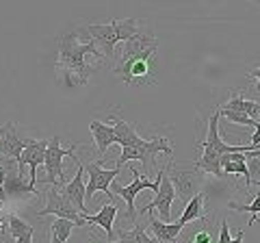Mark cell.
<instances>
[{
    "label": "cell",
    "instance_id": "cell-1",
    "mask_svg": "<svg viewBox=\"0 0 260 243\" xmlns=\"http://www.w3.org/2000/svg\"><path fill=\"white\" fill-rule=\"evenodd\" d=\"M87 54H95L102 59L100 48L89 37V42H80L76 33H65L61 35L59 42V61H56V70L61 72L63 83H68L70 87L85 85L89 76L93 74V68L85 63Z\"/></svg>",
    "mask_w": 260,
    "mask_h": 243
},
{
    "label": "cell",
    "instance_id": "cell-22",
    "mask_svg": "<svg viewBox=\"0 0 260 243\" xmlns=\"http://www.w3.org/2000/svg\"><path fill=\"white\" fill-rule=\"evenodd\" d=\"M7 226H9V237H11V239H18V237H22V234H26L28 230H32V226H30L26 220H22L20 215H15V213L9 215V220H7Z\"/></svg>",
    "mask_w": 260,
    "mask_h": 243
},
{
    "label": "cell",
    "instance_id": "cell-17",
    "mask_svg": "<svg viewBox=\"0 0 260 243\" xmlns=\"http://www.w3.org/2000/svg\"><path fill=\"white\" fill-rule=\"evenodd\" d=\"M111 122H113V131H115V143H119L121 148L124 145H139L143 141V137H139L137 128L130 124V122L121 119V117H113L111 115Z\"/></svg>",
    "mask_w": 260,
    "mask_h": 243
},
{
    "label": "cell",
    "instance_id": "cell-23",
    "mask_svg": "<svg viewBox=\"0 0 260 243\" xmlns=\"http://www.w3.org/2000/svg\"><path fill=\"white\" fill-rule=\"evenodd\" d=\"M74 228H76V224L72 220H63V217H56V220L50 224V232H54L61 241H68Z\"/></svg>",
    "mask_w": 260,
    "mask_h": 243
},
{
    "label": "cell",
    "instance_id": "cell-32",
    "mask_svg": "<svg viewBox=\"0 0 260 243\" xmlns=\"http://www.w3.org/2000/svg\"><path fill=\"white\" fill-rule=\"evenodd\" d=\"M230 243H243V230H239L237 232V239H232Z\"/></svg>",
    "mask_w": 260,
    "mask_h": 243
},
{
    "label": "cell",
    "instance_id": "cell-30",
    "mask_svg": "<svg viewBox=\"0 0 260 243\" xmlns=\"http://www.w3.org/2000/svg\"><path fill=\"white\" fill-rule=\"evenodd\" d=\"M9 200V193H7V189L3 187V185H0V204H3V202H7Z\"/></svg>",
    "mask_w": 260,
    "mask_h": 243
},
{
    "label": "cell",
    "instance_id": "cell-16",
    "mask_svg": "<svg viewBox=\"0 0 260 243\" xmlns=\"http://www.w3.org/2000/svg\"><path fill=\"white\" fill-rule=\"evenodd\" d=\"M89 131H91V135H93V143H95L98 152L104 157L107 150L115 143V131H113V126L104 124V122H100V119H91L89 122Z\"/></svg>",
    "mask_w": 260,
    "mask_h": 243
},
{
    "label": "cell",
    "instance_id": "cell-35",
    "mask_svg": "<svg viewBox=\"0 0 260 243\" xmlns=\"http://www.w3.org/2000/svg\"><path fill=\"white\" fill-rule=\"evenodd\" d=\"M109 243H124V241H121V239H117V241H109Z\"/></svg>",
    "mask_w": 260,
    "mask_h": 243
},
{
    "label": "cell",
    "instance_id": "cell-15",
    "mask_svg": "<svg viewBox=\"0 0 260 243\" xmlns=\"http://www.w3.org/2000/svg\"><path fill=\"white\" fill-rule=\"evenodd\" d=\"M148 222H150V228L154 232V237H156L160 243H176L178 234L184 230L178 222L176 224H169V222L158 220V217L154 215V210H150V213H148Z\"/></svg>",
    "mask_w": 260,
    "mask_h": 243
},
{
    "label": "cell",
    "instance_id": "cell-13",
    "mask_svg": "<svg viewBox=\"0 0 260 243\" xmlns=\"http://www.w3.org/2000/svg\"><path fill=\"white\" fill-rule=\"evenodd\" d=\"M83 176H85V165H80L78 163V172L74 174V178H72L70 183H65L61 185V193L65 198H68L72 204H74L80 213H87V208H85V198H87V185L83 183Z\"/></svg>",
    "mask_w": 260,
    "mask_h": 243
},
{
    "label": "cell",
    "instance_id": "cell-37",
    "mask_svg": "<svg viewBox=\"0 0 260 243\" xmlns=\"http://www.w3.org/2000/svg\"><path fill=\"white\" fill-rule=\"evenodd\" d=\"M247 3H258L260 5V0H247Z\"/></svg>",
    "mask_w": 260,
    "mask_h": 243
},
{
    "label": "cell",
    "instance_id": "cell-36",
    "mask_svg": "<svg viewBox=\"0 0 260 243\" xmlns=\"http://www.w3.org/2000/svg\"><path fill=\"white\" fill-rule=\"evenodd\" d=\"M5 228V224H3V220H0V230H3Z\"/></svg>",
    "mask_w": 260,
    "mask_h": 243
},
{
    "label": "cell",
    "instance_id": "cell-4",
    "mask_svg": "<svg viewBox=\"0 0 260 243\" xmlns=\"http://www.w3.org/2000/svg\"><path fill=\"white\" fill-rule=\"evenodd\" d=\"M160 152H165L167 157H174V148L169 145L167 137H152V139H143L139 145H124L121 155L117 157L115 167L121 169L126 163H130V161H141V165L145 167V172H148V167L154 163V157L160 155Z\"/></svg>",
    "mask_w": 260,
    "mask_h": 243
},
{
    "label": "cell",
    "instance_id": "cell-20",
    "mask_svg": "<svg viewBox=\"0 0 260 243\" xmlns=\"http://www.w3.org/2000/svg\"><path fill=\"white\" fill-rule=\"evenodd\" d=\"M119 239L124 243H160L156 237H150L148 230H145V226L137 222L133 230H124V228H115Z\"/></svg>",
    "mask_w": 260,
    "mask_h": 243
},
{
    "label": "cell",
    "instance_id": "cell-9",
    "mask_svg": "<svg viewBox=\"0 0 260 243\" xmlns=\"http://www.w3.org/2000/svg\"><path fill=\"white\" fill-rule=\"evenodd\" d=\"M46 148H48V139H32L26 148L22 150V155L18 159V172L22 176H24V169H26V165H28V187L32 191V196H39V191H37V167L44 165Z\"/></svg>",
    "mask_w": 260,
    "mask_h": 243
},
{
    "label": "cell",
    "instance_id": "cell-33",
    "mask_svg": "<svg viewBox=\"0 0 260 243\" xmlns=\"http://www.w3.org/2000/svg\"><path fill=\"white\" fill-rule=\"evenodd\" d=\"M50 243H65V241H61L59 237H56L54 232H50Z\"/></svg>",
    "mask_w": 260,
    "mask_h": 243
},
{
    "label": "cell",
    "instance_id": "cell-21",
    "mask_svg": "<svg viewBox=\"0 0 260 243\" xmlns=\"http://www.w3.org/2000/svg\"><path fill=\"white\" fill-rule=\"evenodd\" d=\"M219 117H225L228 122H232V124H243V126H251V128H254V126L258 124V119L249 117L247 113L230 111V109H221V107H219Z\"/></svg>",
    "mask_w": 260,
    "mask_h": 243
},
{
    "label": "cell",
    "instance_id": "cell-18",
    "mask_svg": "<svg viewBox=\"0 0 260 243\" xmlns=\"http://www.w3.org/2000/svg\"><path fill=\"white\" fill-rule=\"evenodd\" d=\"M204 206H206V193L204 191H198L184 204V210H182V215H180V220H178V224H180L182 228H186V224L202 220V217H204Z\"/></svg>",
    "mask_w": 260,
    "mask_h": 243
},
{
    "label": "cell",
    "instance_id": "cell-19",
    "mask_svg": "<svg viewBox=\"0 0 260 243\" xmlns=\"http://www.w3.org/2000/svg\"><path fill=\"white\" fill-rule=\"evenodd\" d=\"M221 109H230V111H241V113H247L249 117H258V113H260V102L256 100H247V98H243L241 94H232L230 98H228L223 104H219Z\"/></svg>",
    "mask_w": 260,
    "mask_h": 243
},
{
    "label": "cell",
    "instance_id": "cell-27",
    "mask_svg": "<svg viewBox=\"0 0 260 243\" xmlns=\"http://www.w3.org/2000/svg\"><path fill=\"white\" fill-rule=\"evenodd\" d=\"M251 150H256V148H260V122L254 126V135H251Z\"/></svg>",
    "mask_w": 260,
    "mask_h": 243
},
{
    "label": "cell",
    "instance_id": "cell-8",
    "mask_svg": "<svg viewBox=\"0 0 260 243\" xmlns=\"http://www.w3.org/2000/svg\"><path fill=\"white\" fill-rule=\"evenodd\" d=\"M160 169H162L160 185H158V189L154 191V200H152V202H145V204H143L141 215H148L150 210H158L160 220H162V222H169V220H172V204H174V200H176L178 196H176V189H174L172 178H169L167 165L160 167Z\"/></svg>",
    "mask_w": 260,
    "mask_h": 243
},
{
    "label": "cell",
    "instance_id": "cell-3",
    "mask_svg": "<svg viewBox=\"0 0 260 243\" xmlns=\"http://www.w3.org/2000/svg\"><path fill=\"white\" fill-rule=\"evenodd\" d=\"M113 72L124 85L148 87L158 80V61L156 56H117Z\"/></svg>",
    "mask_w": 260,
    "mask_h": 243
},
{
    "label": "cell",
    "instance_id": "cell-5",
    "mask_svg": "<svg viewBox=\"0 0 260 243\" xmlns=\"http://www.w3.org/2000/svg\"><path fill=\"white\" fill-rule=\"evenodd\" d=\"M130 174H133V183L128 185V187H121V185H117L115 180H113V187H111V193L113 196H119L121 200L126 202V217L130 224H137V206H135V198L137 193H141L143 189H152L156 191L158 185H160V176H162V169L156 174V180H148V178H141V174L137 172L135 167H130Z\"/></svg>",
    "mask_w": 260,
    "mask_h": 243
},
{
    "label": "cell",
    "instance_id": "cell-34",
    "mask_svg": "<svg viewBox=\"0 0 260 243\" xmlns=\"http://www.w3.org/2000/svg\"><path fill=\"white\" fill-rule=\"evenodd\" d=\"M256 92L260 94V78H258V83H256Z\"/></svg>",
    "mask_w": 260,
    "mask_h": 243
},
{
    "label": "cell",
    "instance_id": "cell-7",
    "mask_svg": "<svg viewBox=\"0 0 260 243\" xmlns=\"http://www.w3.org/2000/svg\"><path fill=\"white\" fill-rule=\"evenodd\" d=\"M46 215H54V217H63V220H72L76 226H87L83 213L72 204V202L59 191V187H52L46 191V206L37 210V217H46Z\"/></svg>",
    "mask_w": 260,
    "mask_h": 243
},
{
    "label": "cell",
    "instance_id": "cell-6",
    "mask_svg": "<svg viewBox=\"0 0 260 243\" xmlns=\"http://www.w3.org/2000/svg\"><path fill=\"white\" fill-rule=\"evenodd\" d=\"M76 155V145L72 148H61V137L54 135L52 139H48V148H46V159H44V167H46V185H54V187H61L65 185V174H63V159L65 157H74ZM74 161H78V157H74Z\"/></svg>",
    "mask_w": 260,
    "mask_h": 243
},
{
    "label": "cell",
    "instance_id": "cell-28",
    "mask_svg": "<svg viewBox=\"0 0 260 243\" xmlns=\"http://www.w3.org/2000/svg\"><path fill=\"white\" fill-rule=\"evenodd\" d=\"M7 174H9V161H7L5 165H0V185H3V187H5V183H7Z\"/></svg>",
    "mask_w": 260,
    "mask_h": 243
},
{
    "label": "cell",
    "instance_id": "cell-24",
    "mask_svg": "<svg viewBox=\"0 0 260 243\" xmlns=\"http://www.w3.org/2000/svg\"><path fill=\"white\" fill-rule=\"evenodd\" d=\"M230 208H234V210H239V213H249L251 217H249V224L247 226H251L256 222V217L260 215V191H256V196H254V200L249 202V204H230Z\"/></svg>",
    "mask_w": 260,
    "mask_h": 243
},
{
    "label": "cell",
    "instance_id": "cell-10",
    "mask_svg": "<svg viewBox=\"0 0 260 243\" xmlns=\"http://www.w3.org/2000/svg\"><path fill=\"white\" fill-rule=\"evenodd\" d=\"M85 174L89 176L87 183V198H95V193H107L109 198H113L111 185L115 180V176L119 174V169H104L102 161H93V163L85 165Z\"/></svg>",
    "mask_w": 260,
    "mask_h": 243
},
{
    "label": "cell",
    "instance_id": "cell-29",
    "mask_svg": "<svg viewBox=\"0 0 260 243\" xmlns=\"http://www.w3.org/2000/svg\"><path fill=\"white\" fill-rule=\"evenodd\" d=\"M15 243H32V230H28L26 234L18 237V239H15Z\"/></svg>",
    "mask_w": 260,
    "mask_h": 243
},
{
    "label": "cell",
    "instance_id": "cell-12",
    "mask_svg": "<svg viewBox=\"0 0 260 243\" xmlns=\"http://www.w3.org/2000/svg\"><path fill=\"white\" fill-rule=\"evenodd\" d=\"M30 141L32 139H28V137H22L18 133V128H15L13 122H7V124H5V133L0 135V157L11 159V161L18 163L22 150L26 148Z\"/></svg>",
    "mask_w": 260,
    "mask_h": 243
},
{
    "label": "cell",
    "instance_id": "cell-31",
    "mask_svg": "<svg viewBox=\"0 0 260 243\" xmlns=\"http://www.w3.org/2000/svg\"><path fill=\"white\" fill-rule=\"evenodd\" d=\"M247 76H249V78H256V80H258V78H260V68L249 70V72H247Z\"/></svg>",
    "mask_w": 260,
    "mask_h": 243
},
{
    "label": "cell",
    "instance_id": "cell-11",
    "mask_svg": "<svg viewBox=\"0 0 260 243\" xmlns=\"http://www.w3.org/2000/svg\"><path fill=\"white\" fill-rule=\"evenodd\" d=\"M167 172H169V178L174 183V189H176V196L180 198L184 204L189 202L195 193H198V187H200V178H198V169L193 172H182V169H174L172 165V159L167 163Z\"/></svg>",
    "mask_w": 260,
    "mask_h": 243
},
{
    "label": "cell",
    "instance_id": "cell-2",
    "mask_svg": "<svg viewBox=\"0 0 260 243\" xmlns=\"http://www.w3.org/2000/svg\"><path fill=\"white\" fill-rule=\"evenodd\" d=\"M141 28V22L137 18H128V20H113L109 24H89L85 26L87 37H91L93 42L100 48L102 59L113 61L115 56V46L119 42H126V39L135 37Z\"/></svg>",
    "mask_w": 260,
    "mask_h": 243
},
{
    "label": "cell",
    "instance_id": "cell-14",
    "mask_svg": "<svg viewBox=\"0 0 260 243\" xmlns=\"http://www.w3.org/2000/svg\"><path fill=\"white\" fill-rule=\"evenodd\" d=\"M117 210H119V206L115 204V200H113L111 204H104L100 210H98L95 215L83 213V217H85V222H87V224H95V226H100V228H102L104 232H107L109 241H113V226H115Z\"/></svg>",
    "mask_w": 260,
    "mask_h": 243
},
{
    "label": "cell",
    "instance_id": "cell-38",
    "mask_svg": "<svg viewBox=\"0 0 260 243\" xmlns=\"http://www.w3.org/2000/svg\"><path fill=\"white\" fill-rule=\"evenodd\" d=\"M89 243H98V241H89Z\"/></svg>",
    "mask_w": 260,
    "mask_h": 243
},
{
    "label": "cell",
    "instance_id": "cell-26",
    "mask_svg": "<svg viewBox=\"0 0 260 243\" xmlns=\"http://www.w3.org/2000/svg\"><path fill=\"white\" fill-rule=\"evenodd\" d=\"M193 243H213V237H210V232L204 228V230H198L193 234Z\"/></svg>",
    "mask_w": 260,
    "mask_h": 243
},
{
    "label": "cell",
    "instance_id": "cell-25",
    "mask_svg": "<svg viewBox=\"0 0 260 243\" xmlns=\"http://www.w3.org/2000/svg\"><path fill=\"white\" fill-rule=\"evenodd\" d=\"M232 237H230V228H228V220H221V230H219V239L217 243H230Z\"/></svg>",
    "mask_w": 260,
    "mask_h": 243
}]
</instances>
